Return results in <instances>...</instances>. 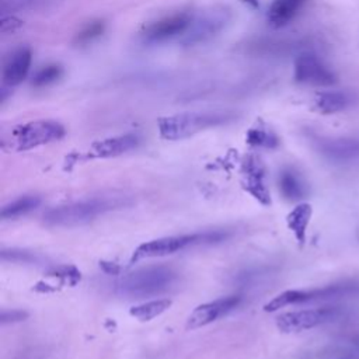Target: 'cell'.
I'll return each instance as SVG.
<instances>
[{
    "label": "cell",
    "mask_w": 359,
    "mask_h": 359,
    "mask_svg": "<svg viewBox=\"0 0 359 359\" xmlns=\"http://www.w3.org/2000/svg\"><path fill=\"white\" fill-rule=\"evenodd\" d=\"M338 316L339 310L337 307H318L287 311L276 317V327L279 331L286 334L302 332L331 323L337 320Z\"/></svg>",
    "instance_id": "cell-7"
},
{
    "label": "cell",
    "mask_w": 359,
    "mask_h": 359,
    "mask_svg": "<svg viewBox=\"0 0 359 359\" xmlns=\"http://www.w3.org/2000/svg\"><path fill=\"white\" fill-rule=\"evenodd\" d=\"M352 292L351 286L345 285H330V286H323V287H316V289H309V290H285L276 297H273L271 302H268L264 306L265 311H275L279 309H283L290 304H302V303H310V302H318V300H325V299H332L338 296H344L346 293Z\"/></svg>",
    "instance_id": "cell-10"
},
{
    "label": "cell",
    "mask_w": 359,
    "mask_h": 359,
    "mask_svg": "<svg viewBox=\"0 0 359 359\" xmlns=\"http://www.w3.org/2000/svg\"><path fill=\"white\" fill-rule=\"evenodd\" d=\"M171 306L170 299H157V300H150L137 306H133L130 309V316L140 321H150L156 318L157 316L163 314L168 307Z\"/></svg>",
    "instance_id": "cell-21"
},
{
    "label": "cell",
    "mask_w": 359,
    "mask_h": 359,
    "mask_svg": "<svg viewBox=\"0 0 359 359\" xmlns=\"http://www.w3.org/2000/svg\"><path fill=\"white\" fill-rule=\"evenodd\" d=\"M316 149L331 161L355 160L359 157V137H317Z\"/></svg>",
    "instance_id": "cell-12"
},
{
    "label": "cell",
    "mask_w": 359,
    "mask_h": 359,
    "mask_svg": "<svg viewBox=\"0 0 359 359\" xmlns=\"http://www.w3.org/2000/svg\"><path fill=\"white\" fill-rule=\"evenodd\" d=\"M175 279L177 273L168 266H146L123 275L116 282L115 290L126 299H144L165 292Z\"/></svg>",
    "instance_id": "cell-1"
},
{
    "label": "cell",
    "mask_w": 359,
    "mask_h": 359,
    "mask_svg": "<svg viewBox=\"0 0 359 359\" xmlns=\"http://www.w3.org/2000/svg\"><path fill=\"white\" fill-rule=\"evenodd\" d=\"M231 13L227 7H213L199 15H194V20L188 31L180 38V42L187 46L203 43L216 36L230 21Z\"/></svg>",
    "instance_id": "cell-6"
},
{
    "label": "cell",
    "mask_w": 359,
    "mask_h": 359,
    "mask_svg": "<svg viewBox=\"0 0 359 359\" xmlns=\"http://www.w3.org/2000/svg\"><path fill=\"white\" fill-rule=\"evenodd\" d=\"M294 81L313 87H331L338 80L334 72L314 53L304 52L294 59Z\"/></svg>",
    "instance_id": "cell-9"
},
{
    "label": "cell",
    "mask_w": 359,
    "mask_h": 359,
    "mask_svg": "<svg viewBox=\"0 0 359 359\" xmlns=\"http://www.w3.org/2000/svg\"><path fill=\"white\" fill-rule=\"evenodd\" d=\"M39 203H41L39 196L24 195V196L14 199L13 202L4 205L0 212V216H1V219H15L18 216H22V215L34 210Z\"/></svg>",
    "instance_id": "cell-20"
},
{
    "label": "cell",
    "mask_w": 359,
    "mask_h": 359,
    "mask_svg": "<svg viewBox=\"0 0 359 359\" xmlns=\"http://www.w3.org/2000/svg\"><path fill=\"white\" fill-rule=\"evenodd\" d=\"M341 359H359V355H358V353H353V355H346V356H344V358H341Z\"/></svg>",
    "instance_id": "cell-26"
},
{
    "label": "cell",
    "mask_w": 359,
    "mask_h": 359,
    "mask_svg": "<svg viewBox=\"0 0 359 359\" xmlns=\"http://www.w3.org/2000/svg\"><path fill=\"white\" fill-rule=\"evenodd\" d=\"M63 74V69L60 65L52 63V65H46L43 67H41L39 70H36V73L32 76L31 84L36 88L41 87H46L53 84L55 81H57Z\"/></svg>",
    "instance_id": "cell-22"
},
{
    "label": "cell",
    "mask_w": 359,
    "mask_h": 359,
    "mask_svg": "<svg viewBox=\"0 0 359 359\" xmlns=\"http://www.w3.org/2000/svg\"><path fill=\"white\" fill-rule=\"evenodd\" d=\"M247 140L250 144L262 147H275L278 144V137L265 128H252L247 135Z\"/></svg>",
    "instance_id": "cell-24"
},
{
    "label": "cell",
    "mask_w": 359,
    "mask_h": 359,
    "mask_svg": "<svg viewBox=\"0 0 359 359\" xmlns=\"http://www.w3.org/2000/svg\"><path fill=\"white\" fill-rule=\"evenodd\" d=\"M352 95L344 91H320L314 98V108L321 114H337L349 108Z\"/></svg>",
    "instance_id": "cell-16"
},
{
    "label": "cell",
    "mask_w": 359,
    "mask_h": 359,
    "mask_svg": "<svg viewBox=\"0 0 359 359\" xmlns=\"http://www.w3.org/2000/svg\"><path fill=\"white\" fill-rule=\"evenodd\" d=\"M279 189L287 201H300L304 198L307 188L302 177L293 168H285L279 174Z\"/></svg>",
    "instance_id": "cell-17"
},
{
    "label": "cell",
    "mask_w": 359,
    "mask_h": 359,
    "mask_svg": "<svg viewBox=\"0 0 359 359\" xmlns=\"http://www.w3.org/2000/svg\"><path fill=\"white\" fill-rule=\"evenodd\" d=\"M194 15L195 14L189 11H180L153 21L143 28L140 32V39L144 43L154 45L174 38H181L188 31Z\"/></svg>",
    "instance_id": "cell-8"
},
{
    "label": "cell",
    "mask_w": 359,
    "mask_h": 359,
    "mask_svg": "<svg viewBox=\"0 0 359 359\" xmlns=\"http://www.w3.org/2000/svg\"><path fill=\"white\" fill-rule=\"evenodd\" d=\"M313 215V208L307 202L297 203L286 217L287 227L294 234L296 240L303 244L306 241V230Z\"/></svg>",
    "instance_id": "cell-18"
},
{
    "label": "cell",
    "mask_w": 359,
    "mask_h": 359,
    "mask_svg": "<svg viewBox=\"0 0 359 359\" xmlns=\"http://www.w3.org/2000/svg\"><path fill=\"white\" fill-rule=\"evenodd\" d=\"M241 303L240 296H226V297H219L213 302L203 303L192 310V313L188 316L187 320V328L188 330H195L203 325H208L213 321H216L219 317L227 314L233 309H236Z\"/></svg>",
    "instance_id": "cell-11"
},
{
    "label": "cell",
    "mask_w": 359,
    "mask_h": 359,
    "mask_svg": "<svg viewBox=\"0 0 359 359\" xmlns=\"http://www.w3.org/2000/svg\"><path fill=\"white\" fill-rule=\"evenodd\" d=\"M233 116L227 112H184L158 119V133L165 140H182L195 133L219 126Z\"/></svg>",
    "instance_id": "cell-4"
},
{
    "label": "cell",
    "mask_w": 359,
    "mask_h": 359,
    "mask_svg": "<svg viewBox=\"0 0 359 359\" xmlns=\"http://www.w3.org/2000/svg\"><path fill=\"white\" fill-rule=\"evenodd\" d=\"M121 202L116 196H93L79 202L62 205L43 215V223L56 227H72L94 220L100 215L115 209Z\"/></svg>",
    "instance_id": "cell-2"
},
{
    "label": "cell",
    "mask_w": 359,
    "mask_h": 359,
    "mask_svg": "<svg viewBox=\"0 0 359 359\" xmlns=\"http://www.w3.org/2000/svg\"><path fill=\"white\" fill-rule=\"evenodd\" d=\"M62 123L50 119H39L14 126L8 135H3L1 144L13 151H25L38 146L56 142L65 136Z\"/></svg>",
    "instance_id": "cell-3"
},
{
    "label": "cell",
    "mask_w": 359,
    "mask_h": 359,
    "mask_svg": "<svg viewBox=\"0 0 359 359\" xmlns=\"http://www.w3.org/2000/svg\"><path fill=\"white\" fill-rule=\"evenodd\" d=\"M306 0H273L266 13L268 24L272 28L287 25L300 11Z\"/></svg>",
    "instance_id": "cell-15"
},
{
    "label": "cell",
    "mask_w": 359,
    "mask_h": 359,
    "mask_svg": "<svg viewBox=\"0 0 359 359\" xmlns=\"http://www.w3.org/2000/svg\"><path fill=\"white\" fill-rule=\"evenodd\" d=\"M139 143V137L133 133H126L115 137H108L104 140H98L93 143L88 156L94 158H107L121 156L132 149H135Z\"/></svg>",
    "instance_id": "cell-14"
},
{
    "label": "cell",
    "mask_w": 359,
    "mask_h": 359,
    "mask_svg": "<svg viewBox=\"0 0 359 359\" xmlns=\"http://www.w3.org/2000/svg\"><path fill=\"white\" fill-rule=\"evenodd\" d=\"M32 63V52L28 46L15 49L6 60L3 67V84L8 88L21 84L28 73Z\"/></svg>",
    "instance_id": "cell-13"
},
{
    "label": "cell",
    "mask_w": 359,
    "mask_h": 359,
    "mask_svg": "<svg viewBox=\"0 0 359 359\" xmlns=\"http://www.w3.org/2000/svg\"><path fill=\"white\" fill-rule=\"evenodd\" d=\"M223 238H226V234L222 231H206V233L161 237V238L150 240L140 244L135 250L132 255V261H139L143 258L164 257V255L174 254L180 250H184L188 245L202 244V243H216V241H222Z\"/></svg>",
    "instance_id": "cell-5"
},
{
    "label": "cell",
    "mask_w": 359,
    "mask_h": 359,
    "mask_svg": "<svg viewBox=\"0 0 359 359\" xmlns=\"http://www.w3.org/2000/svg\"><path fill=\"white\" fill-rule=\"evenodd\" d=\"M245 188L261 202H269V194L264 181V171L257 161H248L247 172H245Z\"/></svg>",
    "instance_id": "cell-19"
},
{
    "label": "cell",
    "mask_w": 359,
    "mask_h": 359,
    "mask_svg": "<svg viewBox=\"0 0 359 359\" xmlns=\"http://www.w3.org/2000/svg\"><path fill=\"white\" fill-rule=\"evenodd\" d=\"M247 6H250L251 8H258L259 7V1L258 0H243Z\"/></svg>",
    "instance_id": "cell-25"
},
{
    "label": "cell",
    "mask_w": 359,
    "mask_h": 359,
    "mask_svg": "<svg viewBox=\"0 0 359 359\" xmlns=\"http://www.w3.org/2000/svg\"><path fill=\"white\" fill-rule=\"evenodd\" d=\"M105 29V24L104 21L101 20H95V21H91L88 24H86L76 35L74 38V42L79 43V45H87L90 42H93L94 39H97L98 36L102 35Z\"/></svg>",
    "instance_id": "cell-23"
}]
</instances>
